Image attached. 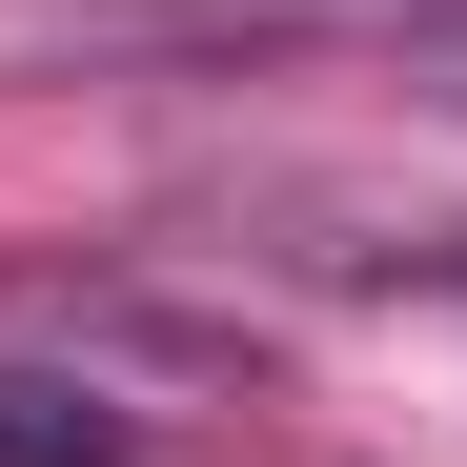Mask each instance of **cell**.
I'll return each instance as SVG.
<instances>
[{
	"label": "cell",
	"instance_id": "6da1fadb",
	"mask_svg": "<svg viewBox=\"0 0 467 467\" xmlns=\"http://www.w3.org/2000/svg\"><path fill=\"white\" fill-rule=\"evenodd\" d=\"M122 447H142V407H122V386L41 366V346H0V467H122Z\"/></svg>",
	"mask_w": 467,
	"mask_h": 467
},
{
	"label": "cell",
	"instance_id": "7a4b0ae2",
	"mask_svg": "<svg viewBox=\"0 0 467 467\" xmlns=\"http://www.w3.org/2000/svg\"><path fill=\"white\" fill-rule=\"evenodd\" d=\"M407 82H427V102L467 122V0H427V21H407Z\"/></svg>",
	"mask_w": 467,
	"mask_h": 467
}]
</instances>
